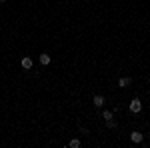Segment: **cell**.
<instances>
[{
    "label": "cell",
    "mask_w": 150,
    "mask_h": 148,
    "mask_svg": "<svg viewBox=\"0 0 150 148\" xmlns=\"http://www.w3.org/2000/svg\"><path fill=\"white\" fill-rule=\"evenodd\" d=\"M94 106H96V108H102L104 106V96L102 94H96V96H94Z\"/></svg>",
    "instance_id": "cell-5"
},
{
    "label": "cell",
    "mask_w": 150,
    "mask_h": 148,
    "mask_svg": "<svg viewBox=\"0 0 150 148\" xmlns=\"http://www.w3.org/2000/svg\"><path fill=\"white\" fill-rule=\"evenodd\" d=\"M50 60H52V58H50L48 52H42V54H40V64H42V66H48V64H50Z\"/></svg>",
    "instance_id": "cell-3"
},
{
    "label": "cell",
    "mask_w": 150,
    "mask_h": 148,
    "mask_svg": "<svg viewBox=\"0 0 150 148\" xmlns=\"http://www.w3.org/2000/svg\"><path fill=\"white\" fill-rule=\"evenodd\" d=\"M0 2H4V0H0Z\"/></svg>",
    "instance_id": "cell-10"
},
{
    "label": "cell",
    "mask_w": 150,
    "mask_h": 148,
    "mask_svg": "<svg viewBox=\"0 0 150 148\" xmlns=\"http://www.w3.org/2000/svg\"><path fill=\"white\" fill-rule=\"evenodd\" d=\"M106 126H108V128H116V120L114 118H112V120H106Z\"/></svg>",
    "instance_id": "cell-9"
},
{
    "label": "cell",
    "mask_w": 150,
    "mask_h": 148,
    "mask_svg": "<svg viewBox=\"0 0 150 148\" xmlns=\"http://www.w3.org/2000/svg\"><path fill=\"white\" fill-rule=\"evenodd\" d=\"M20 64H22V68H24V70H30V68H32V58L24 56L22 60H20Z\"/></svg>",
    "instance_id": "cell-2"
},
{
    "label": "cell",
    "mask_w": 150,
    "mask_h": 148,
    "mask_svg": "<svg viewBox=\"0 0 150 148\" xmlns=\"http://www.w3.org/2000/svg\"><path fill=\"white\" fill-rule=\"evenodd\" d=\"M130 112H134V114H138L140 110H142V102H140L138 98H134V100H130Z\"/></svg>",
    "instance_id": "cell-1"
},
{
    "label": "cell",
    "mask_w": 150,
    "mask_h": 148,
    "mask_svg": "<svg viewBox=\"0 0 150 148\" xmlns=\"http://www.w3.org/2000/svg\"><path fill=\"white\" fill-rule=\"evenodd\" d=\"M102 118H104V120H112V112H110V110H104Z\"/></svg>",
    "instance_id": "cell-8"
},
{
    "label": "cell",
    "mask_w": 150,
    "mask_h": 148,
    "mask_svg": "<svg viewBox=\"0 0 150 148\" xmlns=\"http://www.w3.org/2000/svg\"><path fill=\"white\" fill-rule=\"evenodd\" d=\"M68 146L70 148H80V140H78V138H72V140L68 142Z\"/></svg>",
    "instance_id": "cell-7"
},
{
    "label": "cell",
    "mask_w": 150,
    "mask_h": 148,
    "mask_svg": "<svg viewBox=\"0 0 150 148\" xmlns=\"http://www.w3.org/2000/svg\"><path fill=\"white\" fill-rule=\"evenodd\" d=\"M130 82H132L130 78H126V76H122V78L118 80V86H120V88H126V86H130Z\"/></svg>",
    "instance_id": "cell-6"
},
{
    "label": "cell",
    "mask_w": 150,
    "mask_h": 148,
    "mask_svg": "<svg viewBox=\"0 0 150 148\" xmlns=\"http://www.w3.org/2000/svg\"><path fill=\"white\" fill-rule=\"evenodd\" d=\"M130 140H132L134 144H140V142L144 140V136H142L140 132H132V134H130Z\"/></svg>",
    "instance_id": "cell-4"
}]
</instances>
